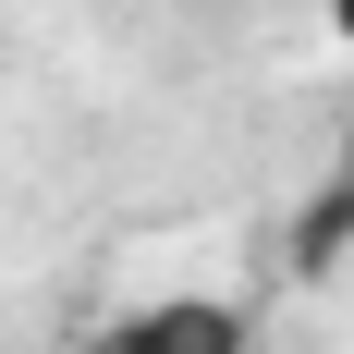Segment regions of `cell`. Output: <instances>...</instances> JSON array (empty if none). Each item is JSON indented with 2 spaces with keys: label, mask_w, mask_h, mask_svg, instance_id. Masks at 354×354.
I'll return each mask as SVG.
<instances>
[{
  "label": "cell",
  "mask_w": 354,
  "mask_h": 354,
  "mask_svg": "<svg viewBox=\"0 0 354 354\" xmlns=\"http://www.w3.org/2000/svg\"><path fill=\"white\" fill-rule=\"evenodd\" d=\"M354 257V86H342V135H330V171L306 183V208H293V281H330Z\"/></svg>",
  "instance_id": "6da1fadb"
},
{
  "label": "cell",
  "mask_w": 354,
  "mask_h": 354,
  "mask_svg": "<svg viewBox=\"0 0 354 354\" xmlns=\"http://www.w3.org/2000/svg\"><path fill=\"white\" fill-rule=\"evenodd\" d=\"M98 354H245V306H220V293H159V306H135Z\"/></svg>",
  "instance_id": "7a4b0ae2"
},
{
  "label": "cell",
  "mask_w": 354,
  "mask_h": 354,
  "mask_svg": "<svg viewBox=\"0 0 354 354\" xmlns=\"http://www.w3.org/2000/svg\"><path fill=\"white\" fill-rule=\"evenodd\" d=\"M330 12H342V37H354V0H330Z\"/></svg>",
  "instance_id": "3957f363"
}]
</instances>
